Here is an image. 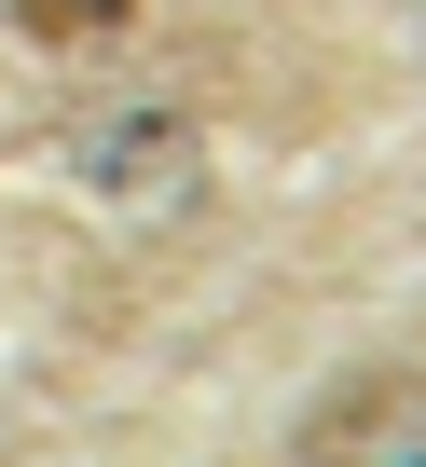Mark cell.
Listing matches in <instances>:
<instances>
[{"label": "cell", "mask_w": 426, "mask_h": 467, "mask_svg": "<svg viewBox=\"0 0 426 467\" xmlns=\"http://www.w3.org/2000/svg\"><path fill=\"white\" fill-rule=\"evenodd\" d=\"M303 467H426V385H344V399H317Z\"/></svg>", "instance_id": "cell-1"}, {"label": "cell", "mask_w": 426, "mask_h": 467, "mask_svg": "<svg viewBox=\"0 0 426 467\" xmlns=\"http://www.w3.org/2000/svg\"><path fill=\"white\" fill-rule=\"evenodd\" d=\"M192 165V110H151V124H97L83 138V179L97 192H165Z\"/></svg>", "instance_id": "cell-2"}, {"label": "cell", "mask_w": 426, "mask_h": 467, "mask_svg": "<svg viewBox=\"0 0 426 467\" xmlns=\"http://www.w3.org/2000/svg\"><path fill=\"white\" fill-rule=\"evenodd\" d=\"M124 15H138V0H15V28H28V42H110Z\"/></svg>", "instance_id": "cell-3"}]
</instances>
